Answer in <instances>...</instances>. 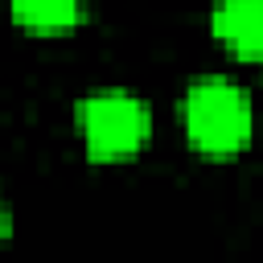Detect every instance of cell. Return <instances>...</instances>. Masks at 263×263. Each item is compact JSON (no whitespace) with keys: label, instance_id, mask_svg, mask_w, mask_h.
Instances as JSON below:
<instances>
[{"label":"cell","instance_id":"cell-2","mask_svg":"<svg viewBox=\"0 0 263 263\" xmlns=\"http://www.w3.org/2000/svg\"><path fill=\"white\" fill-rule=\"evenodd\" d=\"M86 156L107 164V160H123L132 152H140L152 136V111L144 99L127 95V90H99L86 95L74 111Z\"/></svg>","mask_w":263,"mask_h":263},{"label":"cell","instance_id":"cell-5","mask_svg":"<svg viewBox=\"0 0 263 263\" xmlns=\"http://www.w3.org/2000/svg\"><path fill=\"white\" fill-rule=\"evenodd\" d=\"M12 234V210H8V201H4V193H0V242Z\"/></svg>","mask_w":263,"mask_h":263},{"label":"cell","instance_id":"cell-1","mask_svg":"<svg viewBox=\"0 0 263 263\" xmlns=\"http://www.w3.org/2000/svg\"><path fill=\"white\" fill-rule=\"evenodd\" d=\"M181 119H185L189 144L201 156H238L251 144V127H255L251 99L226 78L193 82L185 95Z\"/></svg>","mask_w":263,"mask_h":263},{"label":"cell","instance_id":"cell-4","mask_svg":"<svg viewBox=\"0 0 263 263\" xmlns=\"http://www.w3.org/2000/svg\"><path fill=\"white\" fill-rule=\"evenodd\" d=\"M8 12L29 33H70L82 21V0H8Z\"/></svg>","mask_w":263,"mask_h":263},{"label":"cell","instance_id":"cell-6","mask_svg":"<svg viewBox=\"0 0 263 263\" xmlns=\"http://www.w3.org/2000/svg\"><path fill=\"white\" fill-rule=\"evenodd\" d=\"M255 62H259V70H263V49H259V53H255Z\"/></svg>","mask_w":263,"mask_h":263},{"label":"cell","instance_id":"cell-3","mask_svg":"<svg viewBox=\"0 0 263 263\" xmlns=\"http://www.w3.org/2000/svg\"><path fill=\"white\" fill-rule=\"evenodd\" d=\"M210 29L230 53L255 58L263 49V0H218Z\"/></svg>","mask_w":263,"mask_h":263}]
</instances>
